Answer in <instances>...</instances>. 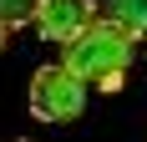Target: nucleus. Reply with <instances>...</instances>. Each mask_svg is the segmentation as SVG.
<instances>
[{
    "label": "nucleus",
    "instance_id": "obj_1",
    "mask_svg": "<svg viewBox=\"0 0 147 142\" xmlns=\"http://www.w3.org/2000/svg\"><path fill=\"white\" fill-rule=\"evenodd\" d=\"M132 61H137V36L122 30L112 15H102L91 30H81V36L66 46V66H71L86 86H96V91H117Z\"/></svg>",
    "mask_w": 147,
    "mask_h": 142
},
{
    "label": "nucleus",
    "instance_id": "obj_2",
    "mask_svg": "<svg viewBox=\"0 0 147 142\" xmlns=\"http://www.w3.org/2000/svg\"><path fill=\"white\" fill-rule=\"evenodd\" d=\"M86 91L91 86L76 76L66 61H51L30 76V117L36 122H76V117L86 112Z\"/></svg>",
    "mask_w": 147,
    "mask_h": 142
},
{
    "label": "nucleus",
    "instance_id": "obj_3",
    "mask_svg": "<svg viewBox=\"0 0 147 142\" xmlns=\"http://www.w3.org/2000/svg\"><path fill=\"white\" fill-rule=\"evenodd\" d=\"M102 20L96 15V0H41L36 10V36L51 46H71L81 30H91Z\"/></svg>",
    "mask_w": 147,
    "mask_h": 142
},
{
    "label": "nucleus",
    "instance_id": "obj_4",
    "mask_svg": "<svg viewBox=\"0 0 147 142\" xmlns=\"http://www.w3.org/2000/svg\"><path fill=\"white\" fill-rule=\"evenodd\" d=\"M107 15L122 30H132L137 41H147V0H107Z\"/></svg>",
    "mask_w": 147,
    "mask_h": 142
},
{
    "label": "nucleus",
    "instance_id": "obj_5",
    "mask_svg": "<svg viewBox=\"0 0 147 142\" xmlns=\"http://www.w3.org/2000/svg\"><path fill=\"white\" fill-rule=\"evenodd\" d=\"M36 10H41V0H0V20H5L10 30L36 26Z\"/></svg>",
    "mask_w": 147,
    "mask_h": 142
},
{
    "label": "nucleus",
    "instance_id": "obj_6",
    "mask_svg": "<svg viewBox=\"0 0 147 142\" xmlns=\"http://www.w3.org/2000/svg\"><path fill=\"white\" fill-rule=\"evenodd\" d=\"M5 36H10V26H5V20H0V51H5Z\"/></svg>",
    "mask_w": 147,
    "mask_h": 142
},
{
    "label": "nucleus",
    "instance_id": "obj_7",
    "mask_svg": "<svg viewBox=\"0 0 147 142\" xmlns=\"http://www.w3.org/2000/svg\"><path fill=\"white\" fill-rule=\"evenodd\" d=\"M142 46H147V41H142ZM142 61H147V51H142Z\"/></svg>",
    "mask_w": 147,
    "mask_h": 142
}]
</instances>
